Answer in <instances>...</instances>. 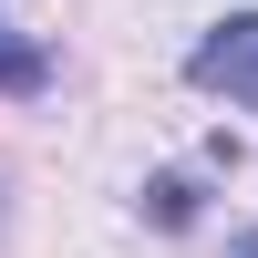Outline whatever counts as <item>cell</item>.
<instances>
[{"instance_id": "6da1fadb", "label": "cell", "mask_w": 258, "mask_h": 258, "mask_svg": "<svg viewBox=\"0 0 258 258\" xmlns=\"http://www.w3.org/2000/svg\"><path fill=\"white\" fill-rule=\"evenodd\" d=\"M186 83H207V93H227V103H248V114H258V11L207 21L197 52H186Z\"/></svg>"}, {"instance_id": "7a4b0ae2", "label": "cell", "mask_w": 258, "mask_h": 258, "mask_svg": "<svg viewBox=\"0 0 258 258\" xmlns=\"http://www.w3.org/2000/svg\"><path fill=\"white\" fill-rule=\"evenodd\" d=\"M41 83H52V52H31V41L0 31V93H41Z\"/></svg>"}, {"instance_id": "3957f363", "label": "cell", "mask_w": 258, "mask_h": 258, "mask_svg": "<svg viewBox=\"0 0 258 258\" xmlns=\"http://www.w3.org/2000/svg\"><path fill=\"white\" fill-rule=\"evenodd\" d=\"M145 217H155V227H197V186H186V176H155V186H145Z\"/></svg>"}, {"instance_id": "277c9868", "label": "cell", "mask_w": 258, "mask_h": 258, "mask_svg": "<svg viewBox=\"0 0 258 258\" xmlns=\"http://www.w3.org/2000/svg\"><path fill=\"white\" fill-rule=\"evenodd\" d=\"M238 258H258V227H248V238H238Z\"/></svg>"}]
</instances>
